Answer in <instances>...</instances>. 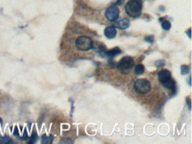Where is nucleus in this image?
<instances>
[{"instance_id": "dca6fc26", "label": "nucleus", "mask_w": 192, "mask_h": 144, "mask_svg": "<svg viewBox=\"0 0 192 144\" xmlns=\"http://www.w3.org/2000/svg\"><path fill=\"white\" fill-rule=\"evenodd\" d=\"M153 40H154V37H153V35H149V37H145V41L148 42V43H153Z\"/></svg>"}, {"instance_id": "f3484780", "label": "nucleus", "mask_w": 192, "mask_h": 144, "mask_svg": "<svg viewBox=\"0 0 192 144\" xmlns=\"http://www.w3.org/2000/svg\"><path fill=\"white\" fill-rule=\"evenodd\" d=\"M37 135L35 134V133H34V134L32 135V136H31V142L34 143V142L37 141Z\"/></svg>"}, {"instance_id": "7ed1b4c3", "label": "nucleus", "mask_w": 192, "mask_h": 144, "mask_svg": "<svg viewBox=\"0 0 192 144\" xmlns=\"http://www.w3.org/2000/svg\"><path fill=\"white\" fill-rule=\"evenodd\" d=\"M135 90L139 94H147L151 88V82L146 79H139L134 84Z\"/></svg>"}, {"instance_id": "4468645a", "label": "nucleus", "mask_w": 192, "mask_h": 144, "mask_svg": "<svg viewBox=\"0 0 192 144\" xmlns=\"http://www.w3.org/2000/svg\"><path fill=\"white\" fill-rule=\"evenodd\" d=\"M189 72V67L188 66H182V67H181V74L183 75L188 74Z\"/></svg>"}, {"instance_id": "f03ea898", "label": "nucleus", "mask_w": 192, "mask_h": 144, "mask_svg": "<svg viewBox=\"0 0 192 144\" xmlns=\"http://www.w3.org/2000/svg\"><path fill=\"white\" fill-rule=\"evenodd\" d=\"M75 45L78 50L81 51H86L90 50L93 47V42L89 37H85V35H81L75 41Z\"/></svg>"}, {"instance_id": "39448f33", "label": "nucleus", "mask_w": 192, "mask_h": 144, "mask_svg": "<svg viewBox=\"0 0 192 144\" xmlns=\"http://www.w3.org/2000/svg\"><path fill=\"white\" fill-rule=\"evenodd\" d=\"M119 15V10L117 6L112 5L109 8H107L105 11V17L108 20L115 21L118 20Z\"/></svg>"}, {"instance_id": "20e7f679", "label": "nucleus", "mask_w": 192, "mask_h": 144, "mask_svg": "<svg viewBox=\"0 0 192 144\" xmlns=\"http://www.w3.org/2000/svg\"><path fill=\"white\" fill-rule=\"evenodd\" d=\"M134 59L129 56L124 57L121 59V61L118 64L119 69L124 72V73H128V72L134 66Z\"/></svg>"}, {"instance_id": "9d476101", "label": "nucleus", "mask_w": 192, "mask_h": 144, "mask_svg": "<svg viewBox=\"0 0 192 144\" xmlns=\"http://www.w3.org/2000/svg\"><path fill=\"white\" fill-rule=\"evenodd\" d=\"M129 25H130V21H129L128 19H127V18L122 19L121 21L118 23L119 28H121V29H127V28L129 27Z\"/></svg>"}, {"instance_id": "a211bd4d", "label": "nucleus", "mask_w": 192, "mask_h": 144, "mask_svg": "<svg viewBox=\"0 0 192 144\" xmlns=\"http://www.w3.org/2000/svg\"><path fill=\"white\" fill-rule=\"evenodd\" d=\"M165 65V61L164 60H159V61H157L155 63V66H158V67H159V66H163Z\"/></svg>"}, {"instance_id": "aec40b11", "label": "nucleus", "mask_w": 192, "mask_h": 144, "mask_svg": "<svg viewBox=\"0 0 192 144\" xmlns=\"http://www.w3.org/2000/svg\"><path fill=\"white\" fill-rule=\"evenodd\" d=\"M189 38H191V29L190 28L189 29Z\"/></svg>"}, {"instance_id": "2eb2a0df", "label": "nucleus", "mask_w": 192, "mask_h": 144, "mask_svg": "<svg viewBox=\"0 0 192 144\" xmlns=\"http://www.w3.org/2000/svg\"><path fill=\"white\" fill-rule=\"evenodd\" d=\"M12 140L8 137V136H4L0 139V143H4V144H7V143H11Z\"/></svg>"}, {"instance_id": "6e6552de", "label": "nucleus", "mask_w": 192, "mask_h": 144, "mask_svg": "<svg viewBox=\"0 0 192 144\" xmlns=\"http://www.w3.org/2000/svg\"><path fill=\"white\" fill-rule=\"evenodd\" d=\"M121 51L119 50V48L115 47V48H113V49H112V50H110V51H106V52H105V55L108 56V57H115V56H117V55H119V54H121Z\"/></svg>"}, {"instance_id": "f257e3e1", "label": "nucleus", "mask_w": 192, "mask_h": 144, "mask_svg": "<svg viewBox=\"0 0 192 144\" xmlns=\"http://www.w3.org/2000/svg\"><path fill=\"white\" fill-rule=\"evenodd\" d=\"M142 9V0H130L125 6V11L128 16L132 18H136L140 16Z\"/></svg>"}, {"instance_id": "ddd939ff", "label": "nucleus", "mask_w": 192, "mask_h": 144, "mask_svg": "<svg viewBox=\"0 0 192 144\" xmlns=\"http://www.w3.org/2000/svg\"><path fill=\"white\" fill-rule=\"evenodd\" d=\"M161 27L164 30H169L170 28H171V23L168 21V20H165L162 22L161 24Z\"/></svg>"}, {"instance_id": "6ab92c4d", "label": "nucleus", "mask_w": 192, "mask_h": 144, "mask_svg": "<svg viewBox=\"0 0 192 144\" xmlns=\"http://www.w3.org/2000/svg\"><path fill=\"white\" fill-rule=\"evenodd\" d=\"M14 135H19V132H18L17 127H15V129H14Z\"/></svg>"}, {"instance_id": "412c9836", "label": "nucleus", "mask_w": 192, "mask_h": 144, "mask_svg": "<svg viewBox=\"0 0 192 144\" xmlns=\"http://www.w3.org/2000/svg\"><path fill=\"white\" fill-rule=\"evenodd\" d=\"M0 124H2V119L0 118Z\"/></svg>"}, {"instance_id": "f8f14e48", "label": "nucleus", "mask_w": 192, "mask_h": 144, "mask_svg": "<svg viewBox=\"0 0 192 144\" xmlns=\"http://www.w3.org/2000/svg\"><path fill=\"white\" fill-rule=\"evenodd\" d=\"M52 136H48V135H43L42 137V143L43 144H50L52 142Z\"/></svg>"}, {"instance_id": "423d86ee", "label": "nucleus", "mask_w": 192, "mask_h": 144, "mask_svg": "<svg viewBox=\"0 0 192 144\" xmlns=\"http://www.w3.org/2000/svg\"><path fill=\"white\" fill-rule=\"evenodd\" d=\"M171 79V73L166 69H164V70H161L159 74V80L163 84L165 83L166 81H167L168 80Z\"/></svg>"}, {"instance_id": "9b49d317", "label": "nucleus", "mask_w": 192, "mask_h": 144, "mask_svg": "<svg viewBox=\"0 0 192 144\" xmlns=\"http://www.w3.org/2000/svg\"><path fill=\"white\" fill-rule=\"evenodd\" d=\"M135 73L137 75H141L145 73V66H143L142 64H138L136 67H135Z\"/></svg>"}, {"instance_id": "1a4fd4ad", "label": "nucleus", "mask_w": 192, "mask_h": 144, "mask_svg": "<svg viewBox=\"0 0 192 144\" xmlns=\"http://www.w3.org/2000/svg\"><path fill=\"white\" fill-rule=\"evenodd\" d=\"M163 86L167 89H170V90H174L175 89V82L174 80L171 78L170 80H168L167 81H166L165 83H163Z\"/></svg>"}, {"instance_id": "0eeeda50", "label": "nucleus", "mask_w": 192, "mask_h": 144, "mask_svg": "<svg viewBox=\"0 0 192 144\" xmlns=\"http://www.w3.org/2000/svg\"><path fill=\"white\" fill-rule=\"evenodd\" d=\"M116 34H117V31L114 27H107L104 29V35L109 39L114 38L116 37Z\"/></svg>"}]
</instances>
